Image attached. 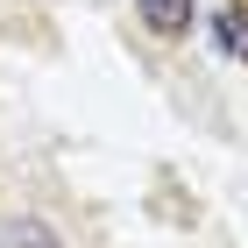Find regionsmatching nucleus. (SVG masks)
<instances>
[{
    "label": "nucleus",
    "mask_w": 248,
    "mask_h": 248,
    "mask_svg": "<svg viewBox=\"0 0 248 248\" xmlns=\"http://www.w3.org/2000/svg\"><path fill=\"white\" fill-rule=\"evenodd\" d=\"M156 36H191V0H135Z\"/></svg>",
    "instance_id": "nucleus-1"
},
{
    "label": "nucleus",
    "mask_w": 248,
    "mask_h": 248,
    "mask_svg": "<svg viewBox=\"0 0 248 248\" xmlns=\"http://www.w3.org/2000/svg\"><path fill=\"white\" fill-rule=\"evenodd\" d=\"M15 248H50V234L43 227H15Z\"/></svg>",
    "instance_id": "nucleus-2"
}]
</instances>
